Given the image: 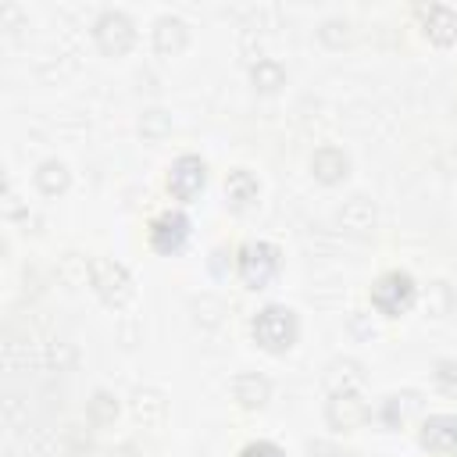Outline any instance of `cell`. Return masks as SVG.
I'll return each mask as SVG.
<instances>
[{"instance_id": "3", "label": "cell", "mask_w": 457, "mask_h": 457, "mask_svg": "<svg viewBox=\"0 0 457 457\" xmlns=\"http://www.w3.org/2000/svg\"><path fill=\"white\" fill-rule=\"evenodd\" d=\"M200 186H204V164L193 161V157H182V161L175 164V171H171V189H175L182 200H189Z\"/></svg>"}, {"instance_id": "1", "label": "cell", "mask_w": 457, "mask_h": 457, "mask_svg": "<svg viewBox=\"0 0 457 457\" xmlns=\"http://www.w3.org/2000/svg\"><path fill=\"white\" fill-rule=\"evenodd\" d=\"M253 332H257V339H261L264 346L278 350V346H286V343L293 339V318H289V311H282V307H268V311L253 321Z\"/></svg>"}, {"instance_id": "5", "label": "cell", "mask_w": 457, "mask_h": 457, "mask_svg": "<svg viewBox=\"0 0 457 457\" xmlns=\"http://www.w3.org/2000/svg\"><path fill=\"white\" fill-rule=\"evenodd\" d=\"M425 446L432 450H450L457 446V421L453 418H432L425 425Z\"/></svg>"}, {"instance_id": "6", "label": "cell", "mask_w": 457, "mask_h": 457, "mask_svg": "<svg viewBox=\"0 0 457 457\" xmlns=\"http://www.w3.org/2000/svg\"><path fill=\"white\" fill-rule=\"evenodd\" d=\"M182 236H186V221H182L179 214H168V218H161V221H157V228H154V243H157L161 250H168V246H179V243H182Z\"/></svg>"}, {"instance_id": "2", "label": "cell", "mask_w": 457, "mask_h": 457, "mask_svg": "<svg viewBox=\"0 0 457 457\" xmlns=\"http://www.w3.org/2000/svg\"><path fill=\"white\" fill-rule=\"evenodd\" d=\"M407 300H411V278L407 275H386L378 286H375V303L382 307V311H400V307H407Z\"/></svg>"}, {"instance_id": "4", "label": "cell", "mask_w": 457, "mask_h": 457, "mask_svg": "<svg viewBox=\"0 0 457 457\" xmlns=\"http://www.w3.org/2000/svg\"><path fill=\"white\" fill-rule=\"evenodd\" d=\"M271 271H275V250H271V246H250L246 257H243V275H246V282L261 286Z\"/></svg>"}, {"instance_id": "7", "label": "cell", "mask_w": 457, "mask_h": 457, "mask_svg": "<svg viewBox=\"0 0 457 457\" xmlns=\"http://www.w3.org/2000/svg\"><path fill=\"white\" fill-rule=\"evenodd\" d=\"M243 457H282V453H278L271 443H257V446H246Z\"/></svg>"}]
</instances>
